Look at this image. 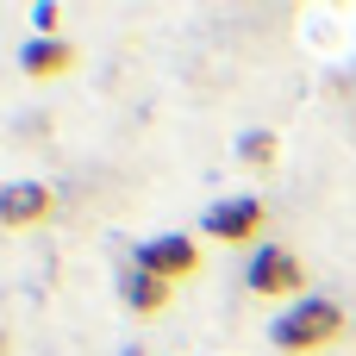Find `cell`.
<instances>
[{"label": "cell", "instance_id": "cell-1", "mask_svg": "<svg viewBox=\"0 0 356 356\" xmlns=\"http://www.w3.org/2000/svg\"><path fill=\"white\" fill-rule=\"evenodd\" d=\"M344 332H350L344 307H338V300H319V294L294 300V307L269 325V338H275L282 356H313V350H325V344H338Z\"/></svg>", "mask_w": 356, "mask_h": 356}, {"label": "cell", "instance_id": "cell-2", "mask_svg": "<svg viewBox=\"0 0 356 356\" xmlns=\"http://www.w3.org/2000/svg\"><path fill=\"white\" fill-rule=\"evenodd\" d=\"M244 288L263 294V300H307V263L288 250V244H257L250 263H244Z\"/></svg>", "mask_w": 356, "mask_h": 356}, {"label": "cell", "instance_id": "cell-3", "mask_svg": "<svg viewBox=\"0 0 356 356\" xmlns=\"http://www.w3.org/2000/svg\"><path fill=\"white\" fill-rule=\"evenodd\" d=\"M131 269H144V275H156V282H169V288H175V282H194V275H200V244L181 238V232H163V238L138 244Z\"/></svg>", "mask_w": 356, "mask_h": 356}, {"label": "cell", "instance_id": "cell-4", "mask_svg": "<svg viewBox=\"0 0 356 356\" xmlns=\"http://www.w3.org/2000/svg\"><path fill=\"white\" fill-rule=\"evenodd\" d=\"M263 219H269V207H263L257 194H232V200L207 207L200 232H207V238H219V244H250V238L263 232Z\"/></svg>", "mask_w": 356, "mask_h": 356}, {"label": "cell", "instance_id": "cell-5", "mask_svg": "<svg viewBox=\"0 0 356 356\" xmlns=\"http://www.w3.org/2000/svg\"><path fill=\"white\" fill-rule=\"evenodd\" d=\"M56 213V194L44 188V181H6L0 188V225L6 232H31V225H44Z\"/></svg>", "mask_w": 356, "mask_h": 356}, {"label": "cell", "instance_id": "cell-6", "mask_svg": "<svg viewBox=\"0 0 356 356\" xmlns=\"http://www.w3.org/2000/svg\"><path fill=\"white\" fill-rule=\"evenodd\" d=\"M19 69H25L31 81H56V75L75 69V44H69V38H31V44L19 50Z\"/></svg>", "mask_w": 356, "mask_h": 356}, {"label": "cell", "instance_id": "cell-7", "mask_svg": "<svg viewBox=\"0 0 356 356\" xmlns=\"http://www.w3.org/2000/svg\"><path fill=\"white\" fill-rule=\"evenodd\" d=\"M125 307H131V313H163V307H169V282L131 269V275H125Z\"/></svg>", "mask_w": 356, "mask_h": 356}, {"label": "cell", "instance_id": "cell-8", "mask_svg": "<svg viewBox=\"0 0 356 356\" xmlns=\"http://www.w3.org/2000/svg\"><path fill=\"white\" fill-rule=\"evenodd\" d=\"M238 163L244 169H269L275 163V131H244L238 138Z\"/></svg>", "mask_w": 356, "mask_h": 356}, {"label": "cell", "instance_id": "cell-9", "mask_svg": "<svg viewBox=\"0 0 356 356\" xmlns=\"http://www.w3.org/2000/svg\"><path fill=\"white\" fill-rule=\"evenodd\" d=\"M56 19H63V13H56L50 0H38V6H31V25H38V38H56Z\"/></svg>", "mask_w": 356, "mask_h": 356}, {"label": "cell", "instance_id": "cell-10", "mask_svg": "<svg viewBox=\"0 0 356 356\" xmlns=\"http://www.w3.org/2000/svg\"><path fill=\"white\" fill-rule=\"evenodd\" d=\"M0 356H6V338H0Z\"/></svg>", "mask_w": 356, "mask_h": 356}]
</instances>
